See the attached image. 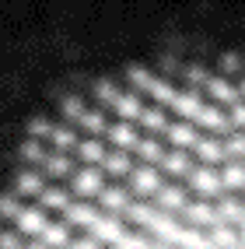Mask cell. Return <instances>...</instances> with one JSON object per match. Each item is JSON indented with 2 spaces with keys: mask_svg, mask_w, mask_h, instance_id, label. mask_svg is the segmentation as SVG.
Returning <instances> with one entry per match:
<instances>
[{
  "mask_svg": "<svg viewBox=\"0 0 245 249\" xmlns=\"http://www.w3.org/2000/svg\"><path fill=\"white\" fill-rule=\"evenodd\" d=\"M231 126H235V130H245V102L231 106Z\"/></svg>",
  "mask_w": 245,
  "mask_h": 249,
  "instance_id": "obj_45",
  "label": "cell"
},
{
  "mask_svg": "<svg viewBox=\"0 0 245 249\" xmlns=\"http://www.w3.org/2000/svg\"><path fill=\"white\" fill-rule=\"evenodd\" d=\"M130 190L140 193V196H147V193L158 196V190H161V176H158V169H154V165H137V169L130 172Z\"/></svg>",
  "mask_w": 245,
  "mask_h": 249,
  "instance_id": "obj_6",
  "label": "cell"
},
{
  "mask_svg": "<svg viewBox=\"0 0 245 249\" xmlns=\"http://www.w3.org/2000/svg\"><path fill=\"white\" fill-rule=\"evenodd\" d=\"M0 249H25L21 231L18 228H14V231H0Z\"/></svg>",
  "mask_w": 245,
  "mask_h": 249,
  "instance_id": "obj_41",
  "label": "cell"
},
{
  "mask_svg": "<svg viewBox=\"0 0 245 249\" xmlns=\"http://www.w3.org/2000/svg\"><path fill=\"white\" fill-rule=\"evenodd\" d=\"M224 190H245V161H228L221 172Z\"/></svg>",
  "mask_w": 245,
  "mask_h": 249,
  "instance_id": "obj_27",
  "label": "cell"
},
{
  "mask_svg": "<svg viewBox=\"0 0 245 249\" xmlns=\"http://www.w3.org/2000/svg\"><path fill=\"white\" fill-rule=\"evenodd\" d=\"M46 225H49V221H46L42 207H28V211L18 214V231H21V235H42Z\"/></svg>",
  "mask_w": 245,
  "mask_h": 249,
  "instance_id": "obj_14",
  "label": "cell"
},
{
  "mask_svg": "<svg viewBox=\"0 0 245 249\" xmlns=\"http://www.w3.org/2000/svg\"><path fill=\"white\" fill-rule=\"evenodd\" d=\"M154 214H158V204H147V200H133L126 207V218L133 221V228H144V231L154 221Z\"/></svg>",
  "mask_w": 245,
  "mask_h": 249,
  "instance_id": "obj_19",
  "label": "cell"
},
{
  "mask_svg": "<svg viewBox=\"0 0 245 249\" xmlns=\"http://www.w3.org/2000/svg\"><path fill=\"white\" fill-rule=\"evenodd\" d=\"M161 169H165L168 176H189L193 165H189V151H168L165 161H161Z\"/></svg>",
  "mask_w": 245,
  "mask_h": 249,
  "instance_id": "obj_26",
  "label": "cell"
},
{
  "mask_svg": "<svg viewBox=\"0 0 245 249\" xmlns=\"http://www.w3.org/2000/svg\"><path fill=\"white\" fill-rule=\"evenodd\" d=\"M88 231H91L88 239H95L98 246H102V242H112V246H116V242L123 239V231H126V228H123V221L116 218V214H102V218H98Z\"/></svg>",
  "mask_w": 245,
  "mask_h": 249,
  "instance_id": "obj_5",
  "label": "cell"
},
{
  "mask_svg": "<svg viewBox=\"0 0 245 249\" xmlns=\"http://www.w3.org/2000/svg\"><path fill=\"white\" fill-rule=\"evenodd\" d=\"M238 239H242V246H245V221L238 225Z\"/></svg>",
  "mask_w": 245,
  "mask_h": 249,
  "instance_id": "obj_49",
  "label": "cell"
},
{
  "mask_svg": "<svg viewBox=\"0 0 245 249\" xmlns=\"http://www.w3.org/2000/svg\"><path fill=\"white\" fill-rule=\"evenodd\" d=\"M186 221L193 225V228H200V225H210V228H214L221 218H217V204H210V200H193L186 211Z\"/></svg>",
  "mask_w": 245,
  "mask_h": 249,
  "instance_id": "obj_9",
  "label": "cell"
},
{
  "mask_svg": "<svg viewBox=\"0 0 245 249\" xmlns=\"http://www.w3.org/2000/svg\"><path fill=\"white\" fill-rule=\"evenodd\" d=\"M151 235L144 228H133V231H123V239L116 242V249H151Z\"/></svg>",
  "mask_w": 245,
  "mask_h": 249,
  "instance_id": "obj_29",
  "label": "cell"
},
{
  "mask_svg": "<svg viewBox=\"0 0 245 249\" xmlns=\"http://www.w3.org/2000/svg\"><path fill=\"white\" fill-rule=\"evenodd\" d=\"M196 155H200V161H203V165H210V169H214L217 161H224V158H228V147L221 144V137H203L200 144H196Z\"/></svg>",
  "mask_w": 245,
  "mask_h": 249,
  "instance_id": "obj_13",
  "label": "cell"
},
{
  "mask_svg": "<svg viewBox=\"0 0 245 249\" xmlns=\"http://www.w3.org/2000/svg\"><path fill=\"white\" fill-rule=\"evenodd\" d=\"M63 218H67V225H81V228H91L102 214H98V207L95 204H88V200H74L67 211H63Z\"/></svg>",
  "mask_w": 245,
  "mask_h": 249,
  "instance_id": "obj_11",
  "label": "cell"
},
{
  "mask_svg": "<svg viewBox=\"0 0 245 249\" xmlns=\"http://www.w3.org/2000/svg\"><path fill=\"white\" fill-rule=\"evenodd\" d=\"M186 179H189V186H193L196 193H203V196H214V193H221V190H224L221 172H214L210 165H196V169H193Z\"/></svg>",
  "mask_w": 245,
  "mask_h": 249,
  "instance_id": "obj_2",
  "label": "cell"
},
{
  "mask_svg": "<svg viewBox=\"0 0 245 249\" xmlns=\"http://www.w3.org/2000/svg\"><path fill=\"white\" fill-rule=\"evenodd\" d=\"M168 141L175 144V151H196V144H200L203 137L196 134V126H193V123L179 120V123L168 126Z\"/></svg>",
  "mask_w": 245,
  "mask_h": 249,
  "instance_id": "obj_7",
  "label": "cell"
},
{
  "mask_svg": "<svg viewBox=\"0 0 245 249\" xmlns=\"http://www.w3.org/2000/svg\"><path fill=\"white\" fill-rule=\"evenodd\" d=\"M140 123L147 126V130H151V134H161V130H165V109H161V106H151V109H144V116H140Z\"/></svg>",
  "mask_w": 245,
  "mask_h": 249,
  "instance_id": "obj_31",
  "label": "cell"
},
{
  "mask_svg": "<svg viewBox=\"0 0 245 249\" xmlns=\"http://www.w3.org/2000/svg\"><path fill=\"white\" fill-rule=\"evenodd\" d=\"M81 126H84L91 137H98V134L105 130V112H98V109H88L84 116H81Z\"/></svg>",
  "mask_w": 245,
  "mask_h": 249,
  "instance_id": "obj_34",
  "label": "cell"
},
{
  "mask_svg": "<svg viewBox=\"0 0 245 249\" xmlns=\"http://www.w3.org/2000/svg\"><path fill=\"white\" fill-rule=\"evenodd\" d=\"M39 242H42V246H56V249L70 246V228H67V221H49V225L42 228Z\"/></svg>",
  "mask_w": 245,
  "mask_h": 249,
  "instance_id": "obj_17",
  "label": "cell"
},
{
  "mask_svg": "<svg viewBox=\"0 0 245 249\" xmlns=\"http://www.w3.org/2000/svg\"><path fill=\"white\" fill-rule=\"evenodd\" d=\"M116 112H119V120H123V123H133V120H140V116H144L140 91H123L119 106H116Z\"/></svg>",
  "mask_w": 245,
  "mask_h": 249,
  "instance_id": "obj_21",
  "label": "cell"
},
{
  "mask_svg": "<svg viewBox=\"0 0 245 249\" xmlns=\"http://www.w3.org/2000/svg\"><path fill=\"white\" fill-rule=\"evenodd\" d=\"M154 200H158V211H165V214H175V211H186L189 207L182 186H161Z\"/></svg>",
  "mask_w": 245,
  "mask_h": 249,
  "instance_id": "obj_12",
  "label": "cell"
},
{
  "mask_svg": "<svg viewBox=\"0 0 245 249\" xmlns=\"http://www.w3.org/2000/svg\"><path fill=\"white\" fill-rule=\"evenodd\" d=\"M67 249H102V246H98L95 239H77V242H70Z\"/></svg>",
  "mask_w": 245,
  "mask_h": 249,
  "instance_id": "obj_46",
  "label": "cell"
},
{
  "mask_svg": "<svg viewBox=\"0 0 245 249\" xmlns=\"http://www.w3.org/2000/svg\"><path fill=\"white\" fill-rule=\"evenodd\" d=\"M95 95H98V102H102V106H119V98H123V91L112 85V81H98Z\"/></svg>",
  "mask_w": 245,
  "mask_h": 249,
  "instance_id": "obj_33",
  "label": "cell"
},
{
  "mask_svg": "<svg viewBox=\"0 0 245 249\" xmlns=\"http://www.w3.org/2000/svg\"><path fill=\"white\" fill-rule=\"evenodd\" d=\"M207 95L214 98L217 106H221V102H231V106H238V88H235V85H228L224 77H210V81H207Z\"/></svg>",
  "mask_w": 245,
  "mask_h": 249,
  "instance_id": "obj_20",
  "label": "cell"
},
{
  "mask_svg": "<svg viewBox=\"0 0 245 249\" xmlns=\"http://www.w3.org/2000/svg\"><path fill=\"white\" fill-rule=\"evenodd\" d=\"M196 123H200L203 130H210V137H217V134H228V130H231V116H228L221 106H207Z\"/></svg>",
  "mask_w": 245,
  "mask_h": 249,
  "instance_id": "obj_10",
  "label": "cell"
},
{
  "mask_svg": "<svg viewBox=\"0 0 245 249\" xmlns=\"http://www.w3.org/2000/svg\"><path fill=\"white\" fill-rule=\"evenodd\" d=\"M49 144L53 147H60V151H77V137H74V130H67V126H60V130H53L49 134Z\"/></svg>",
  "mask_w": 245,
  "mask_h": 249,
  "instance_id": "obj_32",
  "label": "cell"
},
{
  "mask_svg": "<svg viewBox=\"0 0 245 249\" xmlns=\"http://www.w3.org/2000/svg\"><path fill=\"white\" fill-rule=\"evenodd\" d=\"M224 147H228V158L242 161V158H245V130H235V134L224 141Z\"/></svg>",
  "mask_w": 245,
  "mask_h": 249,
  "instance_id": "obj_36",
  "label": "cell"
},
{
  "mask_svg": "<svg viewBox=\"0 0 245 249\" xmlns=\"http://www.w3.org/2000/svg\"><path fill=\"white\" fill-rule=\"evenodd\" d=\"M28 130H32V137H35V141H39L42 134H53V130H49V123L42 120V116H35V120L28 123Z\"/></svg>",
  "mask_w": 245,
  "mask_h": 249,
  "instance_id": "obj_44",
  "label": "cell"
},
{
  "mask_svg": "<svg viewBox=\"0 0 245 249\" xmlns=\"http://www.w3.org/2000/svg\"><path fill=\"white\" fill-rule=\"evenodd\" d=\"M137 155H140V161H144V165H161V161H165V147H161L154 137H140Z\"/></svg>",
  "mask_w": 245,
  "mask_h": 249,
  "instance_id": "obj_25",
  "label": "cell"
},
{
  "mask_svg": "<svg viewBox=\"0 0 245 249\" xmlns=\"http://www.w3.org/2000/svg\"><path fill=\"white\" fill-rule=\"evenodd\" d=\"M186 81H189V88H196V85H203V81H210V77H207V71L200 67V63H189V67H186Z\"/></svg>",
  "mask_w": 245,
  "mask_h": 249,
  "instance_id": "obj_42",
  "label": "cell"
},
{
  "mask_svg": "<svg viewBox=\"0 0 245 249\" xmlns=\"http://www.w3.org/2000/svg\"><path fill=\"white\" fill-rule=\"evenodd\" d=\"M109 141L116 144L119 151H130V147H133V151H137V144H140V137H137L133 123H123V120H119L116 126H112V130H109Z\"/></svg>",
  "mask_w": 245,
  "mask_h": 249,
  "instance_id": "obj_16",
  "label": "cell"
},
{
  "mask_svg": "<svg viewBox=\"0 0 245 249\" xmlns=\"http://www.w3.org/2000/svg\"><path fill=\"white\" fill-rule=\"evenodd\" d=\"M88 109H84V102H81L77 95H70V98H63V116H67V120H77L81 123V116H84Z\"/></svg>",
  "mask_w": 245,
  "mask_h": 249,
  "instance_id": "obj_40",
  "label": "cell"
},
{
  "mask_svg": "<svg viewBox=\"0 0 245 249\" xmlns=\"http://www.w3.org/2000/svg\"><path fill=\"white\" fill-rule=\"evenodd\" d=\"M242 249H245V246H242Z\"/></svg>",
  "mask_w": 245,
  "mask_h": 249,
  "instance_id": "obj_52",
  "label": "cell"
},
{
  "mask_svg": "<svg viewBox=\"0 0 245 249\" xmlns=\"http://www.w3.org/2000/svg\"><path fill=\"white\" fill-rule=\"evenodd\" d=\"M179 231H182V225L175 221V214H165V211H158L154 221L147 225V235H154L158 242H165V246H175L179 242Z\"/></svg>",
  "mask_w": 245,
  "mask_h": 249,
  "instance_id": "obj_3",
  "label": "cell"
},
{
  "mask_svg": "<svg viewBox=\"0 0 245 249\" xmlns=\"http://www.w3.org/2000/svg\"><path fill=\"white\" fill-rule=\"evenodd\" d=\"M179 249H214L210 246V235L203 228H193V225H182V231H179Z\"/></svg>",
  "mask_w": 245,
  "mask_h": 249,
  "instance_id": "obj_18",
  "label": "cell"
},
{
  "mask_svg": "<svg viewBox=\"0 0 245 249\" xmlns=\"http://www.w3.org/2000/svg\"><path fill=\"white\" fill-rule=\"evenodd\" d=\"M217 218H221L224 225H228V221H238V225H242V221H245V204L235 200L231 193H224L221 204H217Z\"/></svg>",
  "mask_w": 245,
  "mask_h": 249,
  "instance_id": "obj_22",
  "label": "cell"
},
{
  "mask_svg": "<svg viewBox=\"0 0 245 249\" xmlns=\"http://www.w3.org/2000/svg\"><path fill=\"white\" fill-rule=\"evenodd\" d=\"M102 165H84V169H77L74 172V179H70V186H74V193L77 196H91V193H102L105 186H102Z\"/></svg>",
  "mask_w": 245,
  "mask_h": 249,
  "instance_id": "obj_1",
  "label": "cell"
},
{
  "mask_svg": "<svg viewBox=\"0 0 245 249\" xmlns=\"http://www.w3.org/2000/svg\"><path fill=\"white\" fill-rule=\"evenodd\" d=\"M210 246L214 249H242V239H238V231L231 225L217 221L214 228H210Z\"/></svg>",
  "mask_w": 245,
  "mask_h": 249,
  "instance_id": "obj_15",
  "label": "cell"
},
{
  "mask_svg": "<svg viewBox=\"0 0 245 249\" xmlns=\"http://www.w3.org/2000/svg\"><path fill=\"white\" fill-rule=\"evenodd\" d=\"M0 214H4V218H14L18 221V214H21V200L14 193H0Z\"/></svg>",
  "mask_w": 245,
  "mask_h": 249,
  "instance_id": "obj_37",
  "label": "cell"
},
{
  "mask_svg": "<svg viewBox=\"0 0 245 249\" xmlns=\"http://www.w3.org/2000/svg\"><path fill=\"white\" fill-rule=\"evenodd\" d=\"M21 158H28V161H39V158H42V144H39L35 137H28V141L21 144Z\"/></svg>",
  "mask_w": 245,
  "mask_h": 249,
  "instance_id": "obj_43",
  "label": "cell"
},
{
  "mask_svg": "<svg viewBox=\"0 0 245 249\" xmlns=\"http://www.w3.org/2000/svg\"><path fill=\"white\" fill-rule=\"evenodd\" d=\"M77 155H81V161L84 165H102L105 161V147H102V141L98 137H84L77 144Z\"/></svg>",
  "mask_w": 245,
  "mask_h": 249,
  "instance_id": "obj_23",
  "label": "cell"
},
{
  "mask_svg": "<svg viewBox=\"0 0 245 249\" xmlns=\"http://www.w3.org/2000/svg\"><path fill=\"white\" fill-rule=\"evenodd\" d=\"M221 63H224V71H235V67H238V56H235V53H224Z\"/></svg>",
  "mask_w": 245,
  "mask_h": 249,
  "instance_id": "obj_47",
  "label": "cell"
},
{
  "mask_svg": "<svg viewBox=\"0 0 245 249\" xmlns=\"http://www.w3.org/2000/svg\"><path fill=\"white\" fill-rule=\"evenodd\" d=\"M130 85H133V91H147L154 85V77L147 74L144 67H130Z\"/></svg>",
  "mask_w": 245,
  "mask_h": 249,
  "instance_id": "obj_39",
  "label": "cell"
},
{
  "mask_svg": "<svg viewBox=\"0 0 245 249\" xmlns=\"http://www.w3.org/2000/svg\"><path fill=\"white\" fill-rule=\"evenodd\" d=\"M25 249H49V246H42V242H25Z\"/></svg>",
  "mask_w": 245,
  "mask_h": 249,
  "instance_id": "obj_48",
  "label": "cell"
},
{
  "mask_svg": "<svg viewBox=\"0 0 245 249\" xmlns=\"http://www.w3.org/2000/svg\"><path fill=\"white\" fill-rule=\"evenodd\" d=\"M172 109L179 112V120H186V123L193 120V123H196V120H200V112H203L207 106H203L200 88H186V91H179V95H175V106H172Z\"/></svg>",
  "mask_w": 245,
  "mask_h": 249,
  "instance_id": "obj_4",
  "label": "cell"
},
{
  "mask_svg": "<svg viewBox=\"0 0 245 249\" xmlns=\"http://www.w3.org/2000/svg\"><path fill=\"white\" fill-rule=\"evenodd\" d=\"M130 204H133V196H130L126 186H105L98 193V207H105L109 214H126Z\"/></svg>",
  "mask_w": 245,
  "mask_h": 249,
  "instance_id": "obj_8",
  "label": "cell"
},
{
  "mask_svg": "<svg viewBox=\"0 0 245 249\" xmlns=\"http://www.w3.org/2000/svg\"><path fill=\"white\" fill-rule=\"evenodd\" d=\"M238 95H245V77H242V85H238Z\"/></svg>",
  "mask_w": 245,
  "mask_h": 249,
  "instance_id": "obj_51",
  "label": "cell"
},
{
  "mask_svg": "<svg viewBox=\"0 0 245 249\" xmlns=\"http://www.w3.org/2000/svg\"><path fill=\"white\" fill-rule=\"evenodd\" d=\"M151 249H172V246H165V242H154V246H151Z\"/></svg>",
  "mask_w": 245,
  "mask_h": 249,
  "instance_id": "obj_50",
  "label": "cell"
},
{
  "mask_svg": "<svg viewBox=\"0 0 245 249\" xmlns=\"http://www.w3.org/2000/svg\"><path fill=\"white\" fill-rule=\"evenodd\" d=\"M42 196V207H60V211H67L74 200H70V193L67 190H60V186H49V190H42L39 193Z\"/></svg>",
  "mask_w": 245,
  "mask_h": 249,
  "instance_id": "obj_30",
  "label": "cell"
},
{
  "mask_svg": "<svg viewBox=\"0 0 245 249\" xmlns=\"http://www.w3.org/2000/svg\"><path fill=\"white\" fill-rule=\"evenodd\" d=\"M102 172H109V176H130V172H133V169H130V155H126V151H112V155H105Z\"/></svg>",
  "mask_w": 245,
  "mask_h": 249,
  "instance_id": "obj_28",
  "label": "cell"
},
{
  "mask_svg": "<svg viewBox=\"0 0 245 249\" xmlns=\"http://www.w3.org/2000/svg\"><path fill=\"white\" fill-rule=\"evenodd\" d=\"M18 193H42V179H39V172H32V169L18 172Z\"/></svg>",
  "mask_w": 245,
  "mask_h": 249,
  "instance_id": "obj_35",
  "label": "cell"
},
{
  "mask_svg": "<svg viewBox=\"0 0 245 249\" xmlns=\"http://www.w3.org/2000/svg\"><path fill=\"white\" fill-rule=\"evenodd\" d=\"M46 172L49 176H67L70 172V158L67 155H49L46 158Z\"/></svg>",
  "mask_w": 245,
  "mask_h": 249,
  "instance_id": "obj_38",
  "label": "cell"
},
{
  "mask_svg": "<svg viewBox=\"0 0 245 249\" xmlns=\"http://www.w3.org/2000/svg\"><path fill=\"white\" fill-rule=\"evenodd\" d=\"M147 95H151L158 106H175V95L179 91H175V85H172L168 77H154V85L147 88Z\"/></svg>",
  "mask_w": 245,
  "mask_h": 249,
  "instance_id": "obj_24",
  "label": "cell"
}]
</instances>
